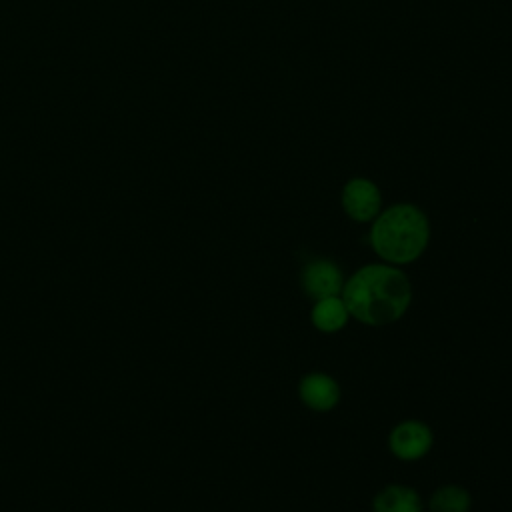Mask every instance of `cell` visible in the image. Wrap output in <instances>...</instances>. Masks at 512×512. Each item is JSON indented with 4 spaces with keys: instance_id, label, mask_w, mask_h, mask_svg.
I'll use <instances>...</instances> for the list:
<instances>
[{
    "instance_id": "cell-1",
    "label": "cell",
    "mask_w": 512,
    "mask_h": 512,
    "mask_svg": "<svg viewBox=\"0 0 512 512\" xmlns=\"http://www.w3.org/2000/svg\"><path fill=\"white\" fill-rule=\"evenodd\" d=\"M412 298L406 274L386 264L360 268L344 286L342 302L350 316L370 326H384L398 320Z\"/></svg>"
},
{
    "instance_id": "cell-2",
    "label": "cell",
    "mask_w": 512,
    "mask_h": 512,
    "mask_svg": "<svg viewBox=\"0 0 512 512\" xmlns=\"http://www.w3.org/2000/svg\"><path fill=\"white\" fill-rule=\"evenodd\" d=\"M426 216L410 204H398L380 214L372 226L370 242L378 256L394 264L416 260L428 244Z\"/></svg>"
},
{
    "instance_id": "cell-3",
    "label": "cell",
    "mask_w": 512,
    "mask_h": 512,
    "mask_svg": "<svg viewBox=\"0 0 512 512\" xmlns=\"http://www.w3.org/2000/svg\"><path fill=\"white\" fill-rule=\"evenodd\" d=\"M342 272L332 260H312L302 270V288L310 298L336 296L342 290Z\"/></svg>"
},
{
    "instance_id": "cell-4",
    "label": "cell",
    "mask_w": 512,
    "mask_h": 512,
    "mask_svg": "<svg viewBox=\"0 0 512 512\" xmlns=\"http://www.w3.org/2000/svg\"><path fill=\"white\" fill-rule=\"evenodd\" d=\"M432 446V432L418 420L398 424L390 434V450L402 460H416Z\"/></svg>"
},
{
    "instance_id": "cell-5",
    "label": "cell",
    "mask_w": 512,
    "mask_h": 512,
    "mask_svg": "<svg viewBox=\"0 0 512 512\" xmlns=\"http://www.w3.org/2000/svg\"><path fill=\"white\" fill-rule=\"evenodd\" d=\"M342 204L350 218L358 222L372 220L380 208V192L376 184L364 178H354L344 186Z\"/></svg>"
},
{
    "instance_id": "cell-6",
    "label": "cell",
    "mask_w": 512,
    "mask_h": 512,
    "mask_svg": "<svg viewBox=\"0 0 512 512\" xmlns=\"http://www.w3.org/2000/svg\"><path fill=\"white\" fill-rule=\"evenodd\" d=\"M300 398L304 400V404L308 408L326 412L336 406V402L340 398V388L328 374L314 372V374H308L302 378Z\"/></svg>"
},
{
    "instance_id": "cell-7",
    "label": "cell",
    "mask_w": 512,
    "mask_h": 512,
    "mask_svg": "<svg viewBox=\"0 0 512 512\" xmlns=\"http://www.w3.org/2000/svg\"><path fill=\"white\" fill-rule=\"evenodd\" d=\"M372 508L374 512H422V502L408 486H388L374 498Z\"/></svg>"
},
{
    "instance_id": "cell-8",
    "label": "cell",
    "mask_w": 512,
    "mask_h": 512,
    "mask_svg": "<svg viewBox=\"0 0 512 512\" xmlns=\"http://www.w3.org/2000/svg\"><path fill=\"white\" fill-rule=\"evenodd\" d=\"M348 320V310L344 302L336 296L320 298L312 310V322L322 332H336Z\"/></svg>"
},
{
    "instance_id": "cell-9",
    "label": "cell",
    "mask_w": 512,
    "mask_h": 512,
    "mask_svg": "<svg viewBox=\"0 0 512 512\" xmlns=\"http://www.w3.org/2000/svg\"><path fill=\"white\" fill-rule=\"evenodd\" d=\"M470 494L460 486H444L430 498L432 512H468Z\"/></svg>"
}]
</instances>
